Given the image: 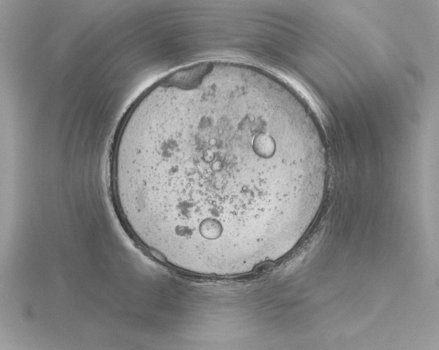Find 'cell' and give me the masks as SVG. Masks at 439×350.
Masks as SVG:
<instances>
[{
  "label": "cell",
  "instance_id": "6da1fadb",
  "mask_svg": "<svg viewBox=\"0 0 439 350\" xmlns=\"http://www.w3.org/2000/svg\"><path fill=\"white\" fill-rule=\"evenodd\" d=\"M327 179L277 103L217 81L143 94L110 165L134 240L174 269L210 276L246 274L288 253L316 219Z\"/></svg>",
  "mask_w": 439,
  "mask_h": 350
}]
</instances>
